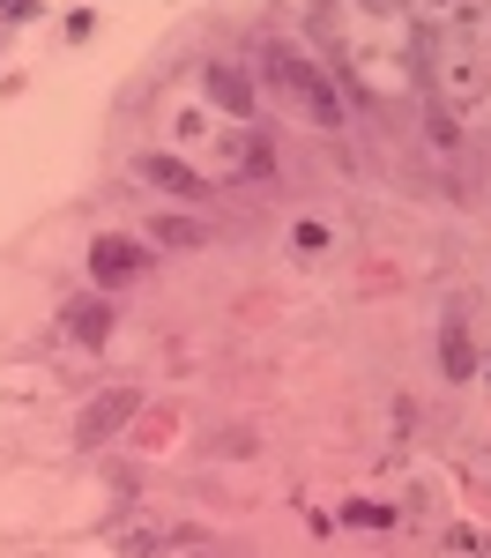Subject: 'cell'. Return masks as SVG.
I'll return each mask as SVG.
<instances>
[{"mask_svg": "<svg viewBox=\"0 0 491 558\" xmlns=\"http://www.w3.org/2000/svg\"><path fill=\"white\" fill-rule=\"evenodd\" d=\"M268 83L283 89L291 105H306V112H312V128H343V105H335L328 75L312 68L298 45H268Z\"/></svg>", "mask_w": 491, "mask_h": 558, "instance_id": "1", "label": "cell"}, {"mask_svg": "<svg viewBox=\"0 0 491 558\" xmlns=\"http://www.w3.org/2000/svg\"><path fill=\"white\" fill-rule=\"evenodd\" d=\"M127 417H134V387H112V395H97V402L83 410L75 439H83V447H97V439H112V432L127 425Z\"/></svg>", "mask_w": 491, "mask_h": 558, "instance_id": "2", "label": "cell"}, {"mask_svg": "<svg viewBox=\"0 0 491 558\" xmlns=\"http://www.w3.org/2000/svg\"><path fill=\"white\" fill-rule=\"evenodd\" d=\"M134 268H142V246H134V239H97V246H89V276H97V283H127Z\"/></svg>", "mask_w": 491, "mask_h": 558, "instance_id": "3", "label": "cell"}, {"mask_svg": "<svg viewBox=\"0 0 491 558\" xmlns=\"http://www.w3.org/2000/svg\"><path fill=\"white\" fill-rule=\"evenodd\" d=\"M134 172L149 179V186H164V194H201V172H194V165H179V157H142Z\"/></svg>", "mask_w": 491, "mask_h": 558, "instance_id": "4", "label": "cell"}, {"mask_svg": "<svg viewBox=\"0 0 491 558\" xmlns=\"http://www.w3.org/2000/svg\"><path fill=\"white\" fill-rule=\"evenodd\" d=\"M201 83H209V97H217L223 112H238V120L254 112V83H246V75H231V68H209Z\"/></svg>", "mask_w": 491, "mask_h": 558, "instance_id": "5", "label": "cell"}, {"mask_svg": "<svg viewBox=\"0 0 491 558\" xmlns=\"http://www.w3.org/2000/svg\"><path fill=\"white\" fill-rule=\"evenodd\" d=\"M67 328H75L83 343H105V336H112V305L105 299H75L67 305Z\"/></svg>", "mask_w": 491, "mask_h": 558, "instance_id": "6", "label": "cell"}, {"mask_svg": "<svg viewBox=\"0 0 491 558\" xmlns=\"http://www.w3.org/2000/svg\"><path fill=\"white\" fill-rule=\"evenodd\" d=\"M149 231H157L164 246H201V223H186V216H157Z\"/></svg>", "mask_w": 491, "mask_h": 558, "instance_id": "7", "label": "cell"}, {"mask_svg": "<svg viewBox=\"0 0 491 558\" xmlns=\"http://www.w3.org/2000/svg\"><path fill=\"white\" fill-rule=\"evenodd\" d=\"M157 551V529H120V558H149Z\"/></svg>", "mask_w": 491, "mask_h": 558, "instance_id": "8", "label": "cell"}, {"mask_svg": "<svg viewBox=\"0 0 491 558\" xmlns=\"http://www.w3.org/2000/svg\"><path fill=\"white\" fill-rule=\"evenodd\" d=\"M365 8H372V15H402V0H365Z\"/></svg>", "mask_w": 491, "mask_h": 558, "instance_id": "9", "label": "cell"}]
</instances>
